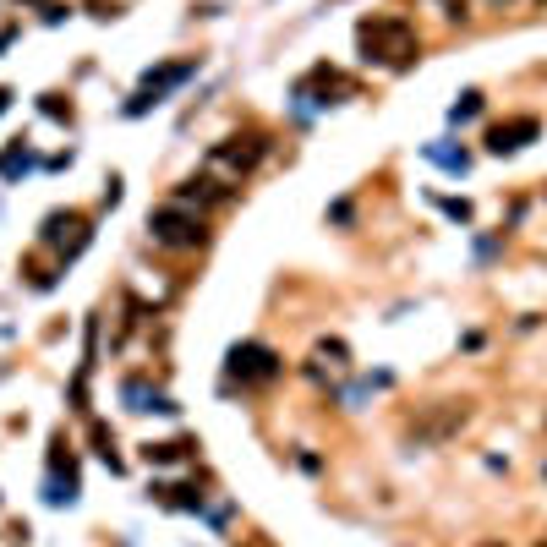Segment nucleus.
<instances>
[{
  "label": "nucleus",
  "instance_id": "f257e3e1",
  "mask_svg": "<svg viewBox=\"0 0 547 547\" xmlns=\"http://www.w3.org/2000/svg\"><path fill=\"white\" fill-rule=\"evenodd\" d=\"M361 44H367V61L378 55V61H405L416 39L405 33V22H361Z\"/></svg>",
  "mask_w": 547,
  "mask_h": 547
},
{
  "label": "nucleus",
  "instance_id": "f03ea898",
  "mask_svg": "<svg viewBox=\"0 0 547 547\" xmlns=\"http://www.w3.org/2000/svg\"><path fill=\"white\" fill-rule=\"evenodd\" d=\"M153 235H159V241H170V247H192V241L203 235V225H197V219H187V213H175V203H170V208L153 213Z\"/></svg>",
  "mask_w": 547,
  "mask_h": 547
},
{
  "label": "nucleus",
  "instance_id": "7ed1b4c3",
  "mask_svg": "<svg viewBox=\"0 0 547 547\" xmlns=\"http://www.w3.org/2000/svg\"><path fill=\"white\" fill-rule=\"evenodd\" d=\"M257 159V143L252 137H230L225 148H213L208 153V175H225V170H247Z\"/></svg>",
  "mask_w": 547,
  "mask_h": 547
},
{
  "label": "nucleus",
  "instance_id": "20e7f679",
  "mask_svg": "<svg viewBox=\"0 0 547 547\" xmlns=\"http://www.w3.org/2000/svg\"><path fill=\"white\" fill-rule=\"evenodd\" d=\"M230 367L241 372V378H274V372H279V361H274L263 345H235V351H230Z\"/></svg>",
  "mask_w": 547,
  "mask_h": 547
},
{
  "label": "nucleus",
  "instance_id": "39448f33",
  "mask_svg": "<svg viewBox=\"0 0 547 547\" xmlns=\"http://www.w3.org/2000/svg\"><path fill=\"white\" fill-rule=\"evenodd\" d=\"M49 241H55V247H66V252H77V247L88 241L83 219H77V213H55V219H49Z\"/></svg>",
  "mask_w": 547,
  "mask_h": 547
},
{
  "label": "nucleus",
  "instance_id": "423d86ee",
  "mask_svg": "<svg viewBox=\"0 0 547 547\" xmlns=\"http://www.w3.org/2000/svg\"><path fill=\"white\" fill-rule=\"evenodd\" d=\"M526 137H536V121H509V127H493V137H487V143H493V153H509V148H520L526 143Z\"/></svg>",
  "mask_w": 547,
  "mask_h": 547
},
{
  "label": "nucleus",
  "instance_id": "0eeeda50",
  "mask_svg": "<svg viewBox=\"0 0 547 547\" xmlns=\"http://www.w3.org/2000/svg\"><path fill=\"white\" fill-rule=\"evenodd\" d=\"M6 105H11V93H6V88H0V110H6Z\"/></svg>",
  "mask_w": 547,
  "mask_h": 547
}]
</instances>
